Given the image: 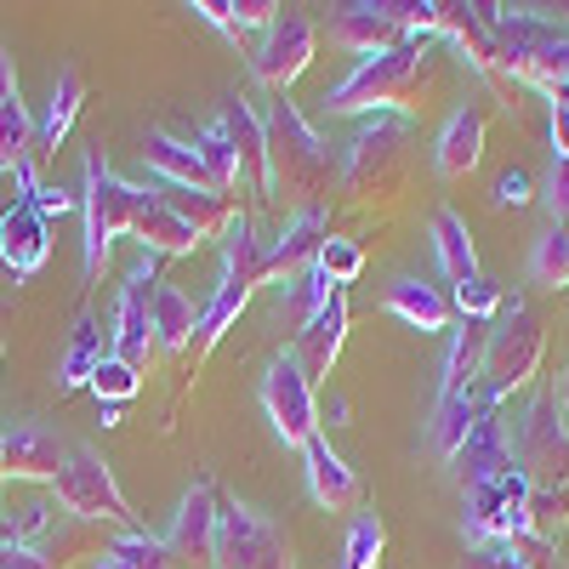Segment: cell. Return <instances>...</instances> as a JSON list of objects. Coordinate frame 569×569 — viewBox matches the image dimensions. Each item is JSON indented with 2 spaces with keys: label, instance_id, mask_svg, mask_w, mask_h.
<instances>
[{
  "label": "cell",
  "instance_id": "cell-10",
  "mask_svg": "<svg viewBox=\"0 0 569 569\" xmlns=\"http://www.w3.org/2000/svg\"><path fill=\"white\" fill-rule=\"evenodd\" d=\"M160 257L137 251V262L126 268V284H120V313H114V359L142 370L160 348H154V284H160Z\"/></svg>",
  "mask_w": 569,
  "mask_h": 569
},
{
  "label": "cell",
  "instance_id": "cell-4",
  "mask_svg": "<svg viewBox=\"0 0 569 569\" xmlns=\"http://www.w3.org/2000/svg\"><path fill=\"white\" fill-rule=\"evenodd\" d=\"M142 206V188L114 177L103 154H86V182H80V217H86V240H80V268H86V284L103 279V262H109V246L120 233H131V217Z\"/></svg>",
  "mask_w": 569,
  "mask_h": 569
},
{
  "label": "cell",
  "instance_id": "cell-34",
  "mask_svg": "<svg viewBox=\"0 0 569 569\" xmlns=\"http://www.w3.org/2000/svg\"><path fill=\"white\" fill-rule=\"evenodd\" d=\"M103 359H109V353H103V330H98V319L80 313V325H74V348H69L63 365H58V388H63V393L91 388V376H98Z\"/></svg>",
  "mask_w": 569,
  "mask_h": 569
},
{
  "label": "cell",
  "instance_id": "cell-38",
  "mask_svg": "<svg viewBox=\"0 0 569 569\" xmlns=\"http://www.w3.org/2000/svg\"><path fill=\"white\" fill-rule=\"evenodd\" d=\"M382 547H388V530L376 512H359L348 525V541H342V569H376L382 563Z\"/></svg>",
  "mask_w": 569,
  "mask_h": 569
},
{
  "label": "cell",
  "instance_id": "cell-50",
  "mask_svg": "<svg viewBox=\"0 0 569 569\" xmlns=\"http://www.w3.org/2000/svg\"><path fill=\"white\" fill-rule=\"evenodd\" d=\"M7 98H18V63H12V52L0 46V103Z\"/></svg>",
  "mask_w": 569,
  "mask_h": 569
},
{
  "label": "cell",
  "instance_id": "cell-7",
  "mask_svg": "<svg viewBox=\"0 0 569 569\" xmlns=\"http://www.w3.org/2000/svg\"><path fill=\"white\" fill-rule=\"evenodd\" d=\"M512 461L530 479V490H563L569 485V421H563L552 393H536L530 410L518 416Z\"/></svg>",
  "mask_w": 569,
  "mask_h": 569
},
{
  "label": "cell",
  "instance_id": "cell-42",
  "mask_svg": "<svg viewBox=\"0 0 569 569\" xmlns=\"http://www.w3.org/2000/svg\"><path fill=\"white\" fill-rule=\"evenodd\" d=\"M319 268H325V279L342 291V284H353V279L365 273V251H359L353 240H337V233H330V240L319 246Z\"/></svg>",
  "mask_w": 569,
  "mask_h": 569
},
{
  "label": "cell",
  "instance_id": "cell-39",
  "mask_svg": "<svg viewBox=\"0 0 569 569\" xmlns=\"http://www.w3.org/2000/svg\"><path fill=\"white\" fill-rule=\"evenodd\" d=\"M109 552H114L126 569H177L166 536H149V530H126L120 541H109Z\"/></svg>",
  "mask_w": 569,
  "mask_h": 569
},
{
  "label": "cell",
  "instance_id": "cell-54",
  "mask_svg": "<svg viewBox=\"0 0 569 569\" xmlns=\"http://www.w3.org/2000/svg\"><path fill=\"white\" fill-rule=\"evenodd\" d=\"M0 485H7V433H0Z\"/></svg>",
  "mask_w": 569,
  "mask_h": 569
},
{
  "label": "cell",
  "instance_id": "cell-15",
  "mask_svg": "<svg viewBox=\"0 0 569 569\" xmlns=\"http://www.w3.org/2000/svg\"><path fill=\"white\" fill-rule=\"evenodd\" d=\"M46 257H52V222L34 211V200H12L0 211V262L12 268V279H29Z\"/></svg>",
  "mask_w": 569,
  "mask_h": 569
},
{
  "label": "cell",
  "instance_id": "cell-8",
  "mask_svg": "<svg viewBox=\"0 0 569 569\" xmlns=\"http://www.w3.org/2000/svg\"><path fill=\"white\" fill-rule=\"evenodd\" d=\"M530 479L525 472H501V479L479 485V490H467V507H461V525L472 541H525L536 536L530 525Z\"/></svg>",
  "mask_w": 569,
  "mask_h": 569
},
{
  "label": "cell",
  "instance_id": "cell-17",
  "mask_svg": "<svg viewBox=\"0 0 569 569\" xmlns=\"http://www.w3.org/2000/svg\"><path fill=\"white\" fill-rule=\"evenodd\" d=\"M325 240H330L325 206H308V211H297L291 222L279 228V240H268V279H273V284H284L291 273L313 268V262H319V246H325Z\"/></svg>",
  "mask_w": 569,
  "mask_h": 569
},
{
  "label": "cell",
  "instance_id": "cell-21",
  "mask_svg": "<svg viewBox=\"0 0 569 569\" xmlns=\"http://www.w3.org/2000/svg\"><path fill=\"white\" fill-rule=\"evenodd\" d=\"M69 450L58 433H46V427H18V433H7V479L18 485H52L63 472Z\"/></svg>",
  "mask_w": 569,
  "mask_h": 569
},
{
  "label": "cell",
  "instance_id": "cell-32",
  "mask_svg": "<svg viewBox=\"0 0 569 569\" xmlns=\"http://www.w3.org/2000/svg\"><path fill=\"white\" fill-rule=\"evenodd\" d=\"M433 251H439V268L450 284H467L479 279V251H472V233L461 222V211H433Z\"/></svg>",
  "mask_w": 569,
  "mask_h": 569
},
{
  "label": "cell",
  "instance_id": "cell-1",
  "mask_svg": "<svg viewBox=\"0 0 569 569\" xmlns=\"http://www.w3.org/2000/svg\"><path fill=\"white\" fill-rule=\"evenodd\" d=\"M439 86V63H433V40L410 34L393 52H376V58H359V69L325 91V114H405Z\"/></svg>",
  "mask_w": 569,
  "mask_h": 569
},
{
  "label": "cell",
  "instance_id": "cell-40",
  "mask_svg": "<svg viewBox=\"0 0 569 569\" xmlns=\"http://www.w3.org/2000/svg\"><path fill=\"white\" fill-rule=\"evenodd\" d=\"M501 302H507V297H501V284H490V279L479 273V279L456 284V297H450V313H461V319H485V325H490V319L501 313Z\"/></svg>",
  "mask_w": 569,
  "mask_h": 569
},
{
  "label": "cell",
  "instance_id": "cell-11",
  "mask_svg": "<svg viewBox=\"0 0 569 569\" xmlns=\"http://www.w3.org/2000/svg\"><path fill=\"white\" fill-rule=\"evenodd\" d=\"M313 46H319V29H313L302 12H279V18L262 29L257 52H251L257 86H268L273 98H284V91L302 80V69L313 63Z\"/></svg>",
  "mask_w": 569,
  "mask_h": 569
},
{
  "label": "cell",
  "instance_id": "cell-51",
  "mask_svg": "<svg viewBox=\"0 0 569 569\" xmlns=\"http://www.w3.org/2000/svg\"><path fill=\"white\" fill-rule=\"evenodd\" d=\"M552 399H558V410H563V421H569V370H563V382H558V393H552Z\"/></svg>",
  "mask_w": 569,
  "mask_h": 569
},
{
  "label": "cell",
  "instance_id": "cell-35",
  "mask_svg": "<svg viewBox=\"0 0 569 569\" xmlns=\"http://www.w3.org/2000/svg\"><path fill=\"white\" fill-rule=\"evenodd\" d=\"M194 154L206 160V171H211V182H217V194H240L246 188V166H240V149H233V137L222 131V120L217 126H206L200 137H194Z\"/></svg>",
  "mask_w": 569,
  "mask_h": 569
},
{
  "label": "cell",
  "instance_id": "cell-6",
  "mask_svg": "<svg viewBox=\"0 0 569 569\" xmlns=\"http://www.w3.org/2000/svg\"><path fill=\"white\" fill-rule=\"evenodd\" d=\"M52 496H58V507H63L69 518H86V525H120V530H137V518H131V507H126V496H120V485H114L109 461H103L98 450H91V445H74V450H69L63 472L52 479Z\"/></svg>",
  "mask_w": 569,
  "mask_h": 569
},
{
  "label": "cell",
  "instance_id": "cell-36",
  "mask_svg": "<svg viewBox=\"0 0 569 569\" xmlns=\"http://www.w3.org/2000/svg\"><path fill=\"white\" fill-rule=\"evenodd\" d=\"M34 166V114L23 109V98L0 103V171H23Z\"/></svg>",
  "mask_w": 569,
  "mask_h": 569
},
{
  "label": "cell",
  "instance_id": "cell-28",
  "mask_svg": "<svg viewBox=\"0 0 569 569\" xmlns=\"http://www.w3.org/2000/svg\"><path fill=\"white\" fill-rule=\"evenodd\" d=\"M382 302H388L393 319H405L410 330H421V337H439V330L450 325V302H445L427 279H410V273L388 284V297H382Z\"/></svg>",
  "mask_w": 569,
  "mask_h": 569
},
{
  "label": "cell",
  "instance_id": "cell-53",
  "mask_svg": "<svg viewBox=\"0 0 569 569\" xmlns=\"http://www.w3.org/2000/svg\"><path fill=\"white\" fill-rule=\"evenodd\" d=\"M91 569H126V563H120L114 552H103V558H98V563H91Z\"/></svg>",
  "mask_w": 569,
  "mask_h": 569
},
{
  "label": "cell",
  "instance_id": "cell-13",
  "mask_svg": "<svg viewBox=\"0 0 569 569\" xmlns=\"http://www.w3.org/2000/svg\"><path fill=\"white\" fill-rule=\"evenodd\" d=\"M166 547L177 569H217V485L211 479H194V490L177 501Z\"/></svg>",
  "mask_w": 569,
  "mask_h": 569
},
{
  "label": "cell",
  "instance_id": "cell-20",
  "mask_svg": "<svg viewBox=\"0 0 569 569\" xmlns=\"http://www.w3.org/2000/svg\"><path fill=\"white\" fill-rule=\"evenodd\" d=\"M149 194L166 206V211H177L188 228L200 233V240H222L228 233V222L240 217V206H233L228 194H206V188H177V182H149Z\"/></svg>",
  "mask_w": 569,
  "mask_h": 569
},
{
  "label": "cell",
  "instance_id": "cell-18",
  "mask_svg": "<svg viewBox=\"0 0 569 569\" xmlns=\"http://www.w3.org/2000/svg\"><path fill=\"white\" fill-rule=\"evenodd\" d=\"M512 467H518V461H512V445H507V433H501V416L485 410L479 427L467 433L461 456H456V479H461V490H479V485L501 479V472H512Z\"/></svg>",
  "mask_w": 569,
  "mask_h": 569
},
{
  "label": "cell",
  "instance_id": "cell-26",
  "mask_svg": "<svg viewBox=\"0 0 569 569\" xmlns=\"http://www.w3.org/2000/svg\"><path fill=\"white\" fill-rule=\"evenodd\" d=\"M479 154H485V114L479 109H456L450 120H445V131H439V142H433V166H439V177H467L472 166H479Z\"/></svg>",
  "mask_w": 569,
  "mask_h": 569
},
{
  "label": "cell",
  "instance_id": "cell-41",
  "mask_svg": "<svg viewBox=\"0 0 569 569\" xmlns=\"http://www.w3.org/2000/svg\"><path fill=\"white\" fill-rule=\"evenodd\" d=\"M137 388H142V370L120 365L114 353L98 365V376H91V393H98V405H126V399H137Z\"/></svg>",
  "mask_w": 569,
  "mask_h": 569
},
{
  "label": "cell",
  "instance_id": "cell-37",
  "mask_svg": "<svg viewBox=\"0 0 569 569\" xmlns=\"http://www.w3.org/2000/svg\"><path fill=\"white\" fill-rule=\"evenodd\" d=\"M530 279L547 291H569V228H547L530 251Z\"/></svg>",
  "mask_w": 569,
  "mask_h": 569
},
{
  "label": "cell",
  "instance_id": "cell-43",
  "mask_svg": "<svg viewBox=\"0 0 569 569\" xmlns=\"http://www.w3.org/2000/svg\"><path fill=\"white\" fill-rule=\"evenodd\" d=\"M461 569H530V563L518 552V541H472Z\"/></svg>",
  "mask_w": 569,
  "mask_h": 569
},
{
  "label": "cell",
  "instance_id": "cell-5",
  "mask_svg": "<svg viewBox=\"0 0 569 569\" xmlns=\"http://www.w3.org/2000/svg\"><path fill=\"white\" fill-rule=\"evenodd\" d=\"M541 353H547V337H541V319L530 313V302H525V297L501 302V313L490 319V348H485L479 393L501 405L507 393H518L525 382H536Z\"/></svg>",
  "mask_w": 569,
  "mask_h": 569
},
{
  "label": "cell",
  "instance_id": "cell-31",
  "mask_svg": "<svg viewBox=\"0 0 569 569\" xmlns=\"http://www.w3.org/2000/svg\"><path fill=\"white\" fill-rule=\"evenodd\" d=\"M337 297V284L325 279V268L313 262V268H302V273H291L279 284V325L284 330H302V325H313L319 319V308Z\"/></svg>",
  "mask_w": 569,
  "mask_h": 569
},
{
  "label": "cell",
  "instance_id": "cell-29",
  "mask_svg": "<svg viewBox=\"0 0 569 569\" xmlns=\"http://www.w3.org/2000/svg\"><path fill=\"white\" fill-rule=\"evenodd\" d=\"M34 552L52 563V569H69L74 558H91V563H98V558L109 552V541H103V525H86V518L58 512V518H52V530L34 541Z\"/></svg>",
  "mask_w": 569,
  "mask_h": 569
},
{
  "label": "cell",
  "instance_id": "cell-19",
  "mask_svg": "<svg viewBox=\"0 0 569 569\" xmlns=\"http://www.w3.org/2000/svg\"><path fill=\"white\" fill-rule=\"evenodd\" d=\"M222 131L233 137V149H240V166H246V188L257 200H273V182H268V131H262V114L233 91L222 103Z\"/></svg>",
  "mask_w": 569,
  "mask_h": 569
},
{
  "label": "cell",
  "instance_id": "cell-52",
  "mask_svg": "<svg viewBox=\"0 0 569 569\" xmlns=\"http://www.w3.org/2000/svg\"><path fill=\"white\" fill-rule=\"evenodd\" d=\"M98 421L103 427H120V405H98Z\"/></svg>",
  "mask_w": 569,
  "mask_h": 569
},
{
  "label": "cell",
  "instance_id": "cell-9",
  "mask_svg": "<svg viewBox=\"0 0 569 569\" xmlns=\"http://www.w3.org/2000/svg\"><path fill=\"white\" fill-rule=\"evenodd\" d=\"M217 569H291V547L262 512L217 496Z\"/></svg>",
  "mask_w": 569,
  "mask_h": 569
},
{
  "label": "cell",
  "instance_id": "cell-33",
  "mask_svg": "<svg viewBox=\"0 0 569 569\" xmlns=\"http://www.w3.org/2000/svg\"><path fill=\"white\" fill-rule=\"evenodd\" d=\"M194 325H200V308L188 302L177 284H154V348L160 353H188Z\"/></svg>",
  "mask_w": 569,
  "mask_h": 569
},
{
  "label": "cell",
  "instance_id": "cell-27",
  "mask_svg": "<svg viewBox=\"0 0 569 569\" xmlns=\"http://www.w3.org/2000/svg\"><path fill=\"white\" fill-rule=\"evenodd\" d=\"M80 103H86V80H80V69H63L58 86H52V98H46V114L34 120V166L58 154V142L69 137Z\"/></svg>",
  "mask_w": 569,
  "mask_h": 569
},
{
  "label": "cell",
  "instance_id": "cell-22",
  "mask_svg": "<svg viewBox=\"0 0 569 569\" xmlns=\"http://www.w3.org/2000/svg\"><path fill=\"white\" fill-rule=\"evenodd\" d=\"M302 461H308V496L325 507V512H342L359 501V472L330 450L325 439H308L302 445Z\"/></svg>",
  "mask_w": 569,
  "mask_h": 569
},
{
  "label": "cell",
  "instance_id": "cell-44",
  "mask_svg": "<svg viewBox=\"0 0 569 569\" xmlns=\"http://www.w3.org/2000/svg\"><path fill=\"white\" fill-rule=\"evenodd\" d=\"M547 211H552V228H569V160H552L547 171Z\"/></svg>",
  "mask_w": 569,
  "mask_h": 569
},
{
  "label": "cell",
  "instance_id": "cell-24",
  "mask_svg": "<svg viewBox=\"0 0 569 569\" xmlns=\"http://www.w3.org/2000/svg\"><path fill=\"white\" fill-rule=\"evenodd\" d=\"M142 166H149L160 182H177V188H206V194H217V182H211L206 160L194 154V142H177L171 131H149V137H142Z\"/></svg>",
  "mask_w": 569,
  "mask_h": 569
},
{
  "label": "cell",
  "instance_id": "cell-45",
  "mask_svg": "<svg viewBox=\"0 0 569 569\" xmlns=\"http://www.w3.org/2000/svg\"><path fill=\"white\" fill-rule=\"evenodd\" d=\"M490 200H496V211H518V206H530V200H536V194H530V177H525V171H507V177L496 182V194H490Z\"/></svg>",
  "mask_w": 569,
  "mask_h": 569
},
{
  "label": "cell",
  "instance_id": "cell-2",
  "mask_svg": "<svg viewBox=\"0 0 569 569\" xmlns=\"http://www.w3.org/2000/svg\"><path fill=\"white\" fill-rule=\"evenodd\" d=\"M262 131H268V182H273V194L297 200V211L319 206L330 194V154L313 137V126L302 120V109L291 98H273V109L262 114Z\"/></svg>",
  "mask_w": 569,
  "mask_h": 569
},
{
  "label": "cell",
  "instance_id": "cell-47",
  "mask_svg": "<svg viewBox=\"0 0 569 569\" xmlns=\"http://www.w3.org/2000/svg\"><path fill=\"white\" fill-rule=\"evenodd\" d=\"M29 200H34V211H40L46 222H52V217H63V211H74V206H80V194H63V188H34Z\"/></svg>",
  "mask_w": 569,
  "mask_h": 569
},
{
  "label": "cell",
  "instance_id": "cell-46",
  "mask_svg": "<svg viewBox=\"0 0 569 569\" xmlns=\"http://www.w3.org/2000/svg\"><path fill=\"white\" fill-rule=\"evenodd\" d=\"M284 7H273V0H233V18H240V34L246 29H268Z\"/></svg>",
  "mask_w": 569,
  "mask_h": 569
},
{
  "label": "cell",
  "instance_id": "cell-3",
  "mask_svg": "<svg viewBox=\"0 0 569 569\" xmlns=\"http://www.w3.org/2000/svg\"><path fill=\"white\" fill-rule=\"evenodd\" d=\"M410 166V120L405 114H370L353 142H348V160H342V194L353 206H376V200H393L399 182Z\"/></svg>",
  "mask_w": 569,
  "mask_h": 569
},
{
  "label": "cell",
  "instance_id": "cell-49",
  "mask_svg": "<svg viewBox=\"0 0 569 569\" xmlns=\"http://www.w3.org/2000/svg\"><path fill=\"white\" fill-rule=\"evenodd\" d=\"M0 569H52L34 547H18V541H0Z\"/></svg>",
  "mask_w": 569,
  "mask_h": 569
},
{
  "label": "cell",
  "instance_id": "cell-25",
  "mask_svg": "<svg viewBox=\"0 0 569 569\" xmlns=\"http://www.w3.org/2000/svg\"><path fill=\"white\" fill-rule=\"evenodd\" d=\"M485 348H490V325L485 319H461L456 325V342L445 353V382H439V399H461L479 388L485 376Z\"/></svg>",
  "mask_w": 569,
  "mask_h": 569
},
{
  "label": "cell",
  "instance_id": "cell-14",
  "mask_svg": "<svg viewBox=\"0 0 569 569\" xmlns=\"http://www.w3.org/2000/svg\"><path fill=\"white\" fill-rule=\"evenodd\" d=\"M330 40L348 46V52H393V46L410 40L405 18H399V0H353V7H342L337 18H330Z\"/></svg>",
  "mask_w": 569,
  "mask_h": 569
},
{
  "label": "cell",
  "instance_id": "cell-12",
  "mask_svg": "<svg viewBox=\"0 0 569 569\" xmlns=\"http://www.w3.org/2000/svg\"><path fill=\"white\" fill-rule=\"evenodd\" d=\"M262 410L273 421V433L284 445H308L319 439V410H313V382L302 376V365L291 353H279L262 370Z\"/></svg>",
  "mask_w": 569,
  "mask_h": 569
},
{
  "label": "cell",
  "instance_id": "cell-30",
  "mask_svg": "<svg viewBox=\"0 0 569 569\" xmlns=\"http://www.w3.org/2000/svg\"><path fill=\"white\" fill-rule=\"evenodd\" d=\"M485 410H501V405H496V399H485L479 388L461 393V399H439L433 427H427V439H433V450H439L445 461H456V456H461V445H467V433L479 427V416H485Z\"/></svg>",
  "mask_w": 569,
  "mask_h": 569
},
{
  "label": "cell",
  "instance_id": "cell-48",
  "mask_svg": "<svg viewBox=\"0 0 569 569\" xmlns=\"http://www.w3.org/2000/svg\"><path fill=\"white\" fill-rule=\"evenodd\" d=\"M547 131H552V160H569V103L547 109Z\"/></svg>",
  "mask_w": 569,
  "mask_h": 569
},
{
  "label": "cell",
  "instance_id": "cell-16",
  "mask_svg": "<svg viewBox=\"0 0 569 569\" xmlns=\"http://www.w3.org/2000/svg\"><path fill=\"white\" fill-rule=\"evenodd\" d=\"M342 342H348V297L337 291V297H330V302L319 308V319H313V325H302V330H297L291 359L302 365L308 382H325V376L337 370V359H342Z\"/></svg>",
  "mask_w": 569,
  "mask_h": 569
},
{
  "label": "cell",
  "instance_id": "cell-23",
  "mask_svg": "<svg viewBox=\"0 0 569 569\" xmlns=\"http://www.w3.org/2000/svg\"><path fill=\"white\" fill-rule=\"evenodd\" d=\"M131 240L149 251V257H188L200 246V233L188 228L177 211H166L149 188H142V206H137V217H131Z\"/></svg>",
  "mask_w": 569,
  "mask_h": 569
}]
</instances>
